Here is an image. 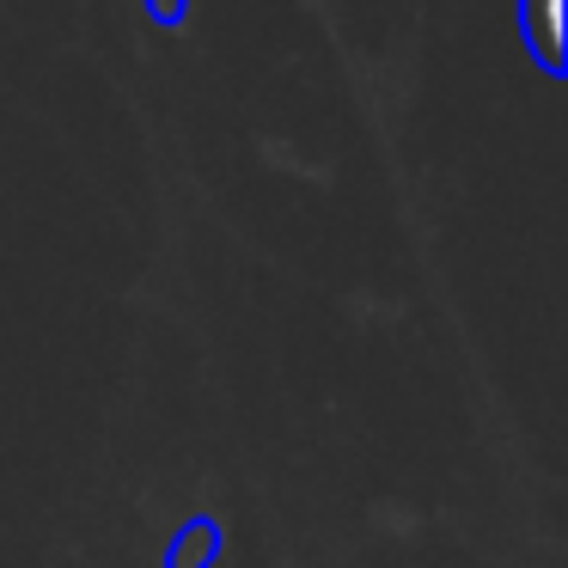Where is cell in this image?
<instances>
[{
    "label": "cell",
    "mask_w": 568,
    "mask_h": 568,
    "mask_svg": "<svg viewBox=\"0 0 568 568\" xmlns=\"http://www.w3.org/2000/svg\"><path fill=\"white\" fill-rule=\"evenodd\" d=\"M519 31L544 74H562V0H519Z\"/></svg>",
    "instance_id": "cell-1"
},
{
    "label": "cell",
    "mask_w": 568,
    "mask_h": 568,
    "mask_svg": "<svg viewBox=\"0 0 568 568\" xmlns=\"http://www.w3.org/2000/svg\"><path fill=\"white\" fill-rule=\"evenodd\" d=\"M214 550H221V531H214V519H190L184 538L165 550V568H209Z\"/></svg>",
    "instance_id": "cell-2"
}]
</instances>
